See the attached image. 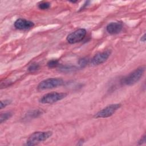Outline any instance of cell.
<instances>
[{
    "label": "cell",
    "mask_w": 146,
    "mask_h": 146,
    "mask_svg": "<svg viewBox=\"0 0 146 146\" xmlns=\"http://www.w3.org/2000/svg\"><path fill=\"white\" fill-rule=\"evenodd\" d=\"M146 141V136L145 135H144V136H143L141 139L139 140L138 141V145H141V144H143L144 143H145Z\"/></svg>",
    "instance_id": "obj_18"
},
{
    "label": "cell",
    "mask_w": 146,
    "mask_h": 146,
    "mask_svg": "<svg viewBox=\"0 0 146 146\" xmlns=\"http://www.w3.org/2000/svg\"><path fill=\"white\" fill-rule=\"evenodd\" d=\"M64 80L59 78H50L41 81L38 85L37 88L39 90L51 89L62 86Z\"/></svg>",
    "instance_id": "obj_3"
},
{
    "label": "cell",
    "mask_w": 146,
    "mask_h": 146,
    "mask_svg": "<svg viewBox=\"0 0 146 146\" xmlns=\"http://www.w3.org/2000/svg\"><path fill=\"white\" fill-rule=\"evenodd\" d=\"M59 70L60 72H71L77 70L78 68L75 66L71 64H66L60 66L59 68Z\"/></svg>",
    "instance_id": "obj_11"
},
{
    "label": "cell",
    "mask_w": 146,
    "mask_h": 146,
    "mask_svg": "<svg viewBox=\"0 0 146 146\" xmlns=\"http://www.w3.org/2000/svg\"><path fill=\"white\" fill-rule=\"evenodd\" d=\"M111 54V50H106L95 55L91 60V64L92 66H98L104 63L110 57Z\"/></svg>",
    "instance_id": "obj_7"
},
{
    "label": "cell",
    "mask_w": 146,
    "mask_h": 146,
    "mask_svg": "<svg viewBox=\"0 0 146 146\" xmlns=\"http://www.w3.org/2000/svg\"><path fill=\"white\" fill-rule=\"evenodd\" d=\"M123 29V24L119 22H111L106 26L107 31L112 35L119 34Z\"/></svg>",
    "instance_id": "obj_9"
},
{
    "label": "cell",
    "mask_w": 146,
    "mask_h": 146,
    "mask_svg": "<svg viewBox=\"0 0 146 146\" xmlns=\"http://www.w3.org/2000/svg\"><path fill=\"white\" fill-rule=\"evenodd\" d=\"M11 103V100L9 99H5L2 100L1 101V104H0V108L1 109H2L3 108L6 107L7 106L9 105Z\"/></svg>",
    "instance_id": "obj_17"
},
{
    "label": "cell",
    "mask_w": 146,
    "mask_h": 146,
    "mask_svg": "<svg viewBox=\"0 0 146 146\" xmlns=\"http://www.w3.org/2000/svg\"><path fill=\"white\" fill-rule=\"evenodd\" d=\"M90 59L87 57H84L79 59L78 60V64L79 66V68H83L87 66V65L89 63Z\"/></svg>",
    "instance_id": "obj_13"
},
{
    "label": "cell",
    "mask_w": 146,
    "mask_h": 146,
    "mask_svg": "<svg viewBox=\"0 0 146 146\" xmlns=\"http://www.w3.org/2000/svg\"><path fill=\"white\" fill-rule=\"evenodd\" d=\"M67 95L64 92H50L44 95L39 100V102L42 104H52L63 99L66 97Z\"/></svg>",
    "instance_id": "obj_4"
},
{
    "label": "cell",
    "mask_w": 146,
    "mask_h": 146,
    "mask_svg": "<svg viewBox=\"0 0 146 146\" xmlns=\"http://www.w3.org/2000/svg\"><path fill=\"white\" fill-rule=\"evenodd\" d=\"M90 3V1H86L85 3L83 4V6H82V7L80 9V11L83 10L84 9H85V8L88 5V3Z\"/></svg>",
    "instance_id": "obj_19"
},
{
    "label": "cell",
    "mask_w": 146,
    "mask_h": 146,
    "mask_svg": "<svg viewBox=\"0 0 146 146\" xmlns=\"http://www.w3.org/2000/svg\"><path fill=\"white\" fill-rule=\"evenodd\" d=\"M43 113V111L42 110H40L39 109L30 110L26 113V114L24 117V119L27 120L35 119L40 116Z\"/></svg>",
    "instance_id": "obj_10"
},
{
    "label": "cell",
    "mask_w": 146,
    "mask_h": 146,
    "mask_svg": "<svg viewBox=\"0 0 146 146\" xmlns=\"http://www.w3.org/2000/svg\"><path fill=\"white\" fill-rule=\"evenodd\" d=\"M52 135V132L50 131L35 132L29 136L26 145L29 146L37 145L38 143L47 140Z\"/></svg>",
    "instance_id": "obj_2"
},
{
    "label": "cell",
    "mask_w": 146,
    "mask_h": 146,
    "mask_svg": "<svg viewBox=\"0 0 146 146\" xmlns=\"http://www.w3.org/2000/svg\"><path fill=\"white\" fill-rule=\"evenodd\" d=\"M13 116V113L11 112H5L2 113L0 116V123H2L8 119H9Z\"/></svg>",
    "instance_id": "obj_12"
},
{
    "label": "cell",
    "mask_w": 146,
    "mask_h": 146,
    "mask_svg": "<svg viewBox=\"0 0 146 146\" xmlns=\"http://www.w3.org/2000/svg\"><path fill=\"white\" fill-rule=\"evenodd\" d=\"M14 25L18 30H26L33 27L34 23L32 21L23 18H19L15 21Z\"/></svg>",
    "instance_id": "obj_8"
},
{
    "label": "cell",
    "mask_w": 146,
    "mask_h": 146,
    "mask_svg": "<svg viewBox=\"0 0 146 146\" xmlns=\"http://www.w3.org/2000/svg\"><path fill=\"white\" fill-rule=\"evenodd\" d=\"M50 3L47 1H42L38 3V7L40 10H46L50 7Z\"/></svg>",
    "instance_id": "obj_14"
},
{
    "label": "cell",
    "mask_w": 146,
    "mask_h": 146,
    "mask_svg": "<svg viewBox=\"0 0 146 146\" xmlns=\"http://www.w3.org/2000/svg\"><path fill=\"white\" fill-rule=\"evenodd\" d=\"M84 140L83 139H80L79 141H78V143H77V145H83V143H84Z\"/></svg>",
    "instance_id": "obj_21"
},
{
    "label": "cell",
    "mask_w": 146,
    "mask_h": 146,
    "mask_svg": "<svg viewBox=\"0 0 146 146\" xmlns=\"http://www.w3.org/2000/svg\"><path fill=\"white\" fill-rule=\"evenodd\" d=\"M40 68V65L36 63H33L31 64L28 67V70L29 72H33L38 71Z\"/></svg>",
    "instance_id": "obj_16"
},
{
    "label": "cell",
    "mask_w": 146,
    "mask_h": 146,
    "mask_svg": "<svg viewBox=\"0 0 146 146\" xmlns=\"http://www.w3.org/2000/svg\"><path fill=\"white\" fill-rule=\"evenodd\" d=\"M145 72V67H138L132 72L124 76L120 80V83L124 86H132L137 83L143 76Z\"/></svg>",
    "instance_id": "obj_1"
},
{
    "label": "cell",
    "mask_w": 146,
    "mask_h": 146,
    "mask_svg": "<svg viewBox=\"0 0 146 146\" xmlns=\"http://www.w3.org/2000/svg\"><path fill=\"white\" fill-rule=\"evenodd\" d=\"M140 41L143 42H145V34H144L141 36V37L140 38Z\"/></svg>",
    "instance_id": "obj_20"
},
{
    "label": "cell",
    "mask_w": 146,
    "mask_h": 146,
    "mask_svg": "<svg viewBox=\"0 0 146 146\" xmlns=\"http://www.w3.org/2000/svg\"><path fill=\"white\" fill-rule=\"evenodd\" d=\"M47 65L48 68H55L59 66V62L57 59H51L47 62Z\"/></svg>",
    "instance_id": "obj_15"
},
{
    "label": "cell",
    "mask_w": 146,
    "mask_h": 146,
    "mask_svg": "<svg viewBox=\"0 0 146 146\" xmlns=\"http://www.w3.org/2000/svg\"><path fill=\"white\" fill-rule=\"evenodd\" d=\"M87 31L84 29H79L69 34L66 40L70 44H75L82 41L85 37Z\"/></svg>",
    "instance_id": "obj_6"
},
{
    "label": "cell",
    "mask_w": 146,
    "mask_h": 146,
    "mask_svg": "<svg viewBox=\"0 0 146 146\" xmlns=\"http://www.w3.org/2000/svg\"><path fill=\"white\" fill-rule=\"evenodd\" d=\"M121 105L120 103L111 104L108 105L95 113L94 117L96 118L108 117L112 116L121 107Z\"/></svg>",
    "instance_id": "obj_5"
}]
</instances>
